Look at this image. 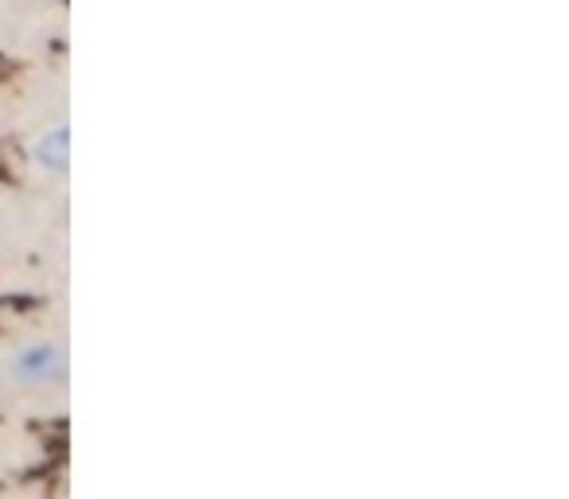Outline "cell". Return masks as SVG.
<instances>
[{
	"label": "cell",
	"mask_w": 569,
	"mask_h": 499,
	"mask_svg": "<svg viewBox=\"0 0 569 499\" xmlns=\"http://www.w3.org/2000/svg\"><path fill=\"white\" fill-rule=\"evenodd\" d=\"M0 379H4V387L20 390V395L63 390L67 379H71V356H67L63 340H56V336H32V340L17 343L9 356L0 359Z\"/></svg>",
	"instance_id": "cell-1"
},
{
	"label": "cell",
	"mask_w": 569,
	"mask_h": 499,
	"mask_svg": "<svg viewBox=\"0 0 569 499\" xmlns=\"http://www.w3.org/2000/svg\"><path fill=\"white\" fill-rule=\"evenodd\" d=\"M24 157L43 180H67V172H71V126H67V118H51L40 129H32Z\"/></svg>",
	"instance_id": "cell-2"
}]
</instances>
